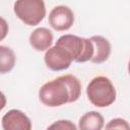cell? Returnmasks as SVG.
I'll list each match as a JSON object with an SVG mask.
<instances>
[{"instance_id": "9", "label": "cell", "mask_w": 130, "mask_h": 130, "mask_svg": "<svg viewBox=\"0 0 130 130\" xmlns=\"http://www.w3.org/2000/svg\"><path fill=\"white\" fill-rule=\"evenodd\" d=\"M53 34L46 27L36 28L29 36V44L37 51H46L51 48Z\"/></svg>"}, {"instance_id": "14", "label": "cell", "mask_w": 130, "mask_h": 130, "mask_svg": "<svg viewBox=\"0 0 130 130\" xmlns=\"http://www.w3.org/2000/svg\"><path fill=\"white\" fill-rule=\"evenodd\" d=\"M106 130H130V128L128 122L125 119L115 118L106 125Z\"/></svg>"}, {"instance_id": "2", "label": "cell", "mask_w": 130, "mask_h": 130, "mask_svg": "<svg viewBox=\"0 0 130 130\" xmlns=\"http://www.w3.org/2000/svg\"><path fill=\"white\" fill-rule=\"evenodd\" d=\"M40 101L47 107H60L69 103L70 91L62 76L46 82L39 90Z\"/></svg>"}, {"instance_id": "7", "label": "cell", "mask_w": 130, "mask_h": 130, "mask_svg": "<svg viewBox=\"0 0 130 130\" xmlns=\"http://www.w3.org/2000/svg\"><path fill=\"white\" fill-rule=\"evenodd\" d=\"M3 130H31L30 119L19 110H10L2 117Z\"/></svg>"}, {"instance_id": "8", "label": "cell", "mask_w": 130, "mask_h": 130, "mask_svg": "<svg viewBox=\"0 0 130 130\" xmlns=\"http://www.w3.org/2000/svg\"><path fill=\"white\" fill-rule=\"evenodd\" d=\"M89 40L93 46V55L90 61L95 64H101L108 60L111 54L110 42L102 36H92Z\"/></svg>"}, {"instance_id": "4", "label": "cell", "mask_w": 130, "mask_h": 130, "mask_svg": "<svg viewBox=\"0 0 130 130\" xmlns=\"http://www.w3.org/2000/svg\"><path fill=\"white\" fill-rule=\"evenodd\" d=\"M16 16L26 25H37L46 16V6L42 0H18L13 5Z\"/></svg>"}, {"instance_id": "6", "label": "cell", "mask_w": 130, "mask_h": 130, "mask_svg": "<svg viewBox=\"0 0 130 130\" xmlns=\"http://www.w3.org/2000/svg\"><path fill=\"white\" fill-rule=\"evenodd\" d=\"M74 22L73 11L64 5L54 7L49 14V24L58 31L69 29Z\"/></svg>"}, {"instance_id": "16", "label": "cell", "mask_w": 130, "mask_h": 130, "mask_svg": "<svg viewBox=\"0 0 130 130\" xmlns=\"http://www.w3.org/2000/svg\"><path fill=\"white\" fill-rule=\"evenodd\" d=\"M5 106H6V98H5L4 93L2 91H0V111H2Z\"/></svg>"}, {"instance_id": "11", "label": "cell", "mask_w": 130, "mask_h": 130, "mask_svg": "<svg viewBox=\"0 0 130 130\" xmlns=\"http://www.w3.org/2000/svg\"><path fill=\"white\" fill-rule=\"evenodd\" d=\"M16 57L12 49L7 46L0 45V74L11 71L15 65Z\"/></svg>"}, {"instance_id": "12", "label": "cell", "mask_w": 130, "mask_h": 130, "mask_svg": "<svg viewBox=\"0 0 130 130\" xmlns=\"http://www.w3.org/2000/svg\"><path fill=\"white\" fill-rule=\"evenodd\" d=\"M62 77H63L64 81L66 82V84L69 88V91H70L69 103L76 102L79 99L80 93H81V84H80L79 79L73 75H70V74L62 75Z\"/></svg>"}, {"instance_id": "5", "label": "cell", "mask_w": 130, "mask_h": 130, "mask_svg": "<svg viewBox=\"0 0 130 130\" xmlns=\"http://www.w3.org/2000/svg\"><path fill=\"white\" fill-rule=\"evenodd\" d=\"M45 63L47 67L53 71H60L69 68L73 62L70 54L62 47L55 45L46 51Z\"/></svg>"}, {"instance_id": "3", "label": "cell", "mask_w": 130, "mask_h": 130, "mask_svg": "<svg viewBox=\"0 0 130 130\" xmlns=\"http://www.w3.org/2000/svg\"><path fill=\"white\" fill-rule=\"evenodd\" d=\"M55 45L64 48L77 63L89 61L93 55V46L89 39L80 38L74 35H64L58 39Z\"/></svg>"}, {"instance_id": "10", "label": "cell", "mask_w": 130, "mask_h": 130, "mask_svg": "<svg viewBox=\"0 0 130 130\" xmlns=\"http://www.w3.org/2000/svg\"><path fill=\"white\" fill-rule=\"evenodd\" d=\"M105 125L104 117L95 111L85 113L78 122L79 130H102Z\"/></svg>"}, {"instance_id": "15", "label": "cell", "mask_w": 130, "mask_h": 130, "mask_svg": "<svg viewBox=\"0 0 130 130\" xmlns=\"http://www.w3.org/2000/svg\"><path fill=\"white\" fill-rule=\"evenodd\" d=\"M8 29H9V27H8L7 21L3 17L0 16V41L4 40L6 38V36L8 34Z\"/></svg>"}, {"instance_id": "13", "label": "cell", "mask_w": 130, "mask_h": 130, "mask_svg": "<svg viewBox=\"0 0 130 130\" xmlns=\"http://www.w3.org/2000/svg\"><path fill=\"white\" fill-rule=\"evenodd\" d=\"M46 130H77V128L70 120H58L51 124Z\"/></svg>"}, {"instance_id": "1", "label": "cell", "mask_w": 130, "mask_h": 130, "mask_svg": "<svg viewBox=\"0 0 130 130\" xmlns=\"http://www.w3.org/2000/svg\"><path fill=\"white\" fill-rule=\"evenodd\" d=\"M86 94L93 106L105 108L115 102L117 93L114 84L108 77L96 76L89 81L86 87Z\"/></svg>"}]
</instances>
